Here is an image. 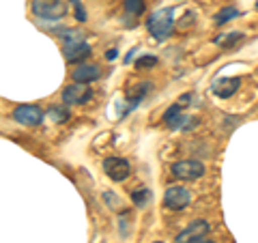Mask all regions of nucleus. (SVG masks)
Instances as JSON below:
<instances>
[{
    "mask_svg": "<svg viewBox=\"0 0 258 243\" xmlns=\"http://www.w3.org/2000/svg\"><path fill=\"white\" fill-rule=\"evenodd\" d=\"M147 28L157 41H164L174 30V11L172 9H159L147 20Z\"/></svg>",
    "mask_w": 258,
    "mask_h": 243,
    "instance_id": "nucleus-1",
    "label": "nucleus"
},
{
    "mask_svg": "<svg viewBox=\"0 0 258 243\" xmlns=\"http://www.w3.org/2000/svg\"><path fill=\"white\" fill-rule=\"evenodd\" d=\"M32 13L41 20H60L67 13L62 0H32Z\"/></svg>",
    "mask_w": 258,
    "mask_h": 243,
    "instance_id": "nucleus-2",
    "label": "nucleus"
},
{
    "mask_svg": "<svg viewBox=\"0 0 258 243\" xmlns=\"http://www.w3.org/2000/svg\"><path fill=\"white\" fill-rule=\"evenodd\" d=\"M205 172H207V168L198 159H183V161H174L172 164V174L181 181H196Z\"/></svg>",
    "mask_w": 258,
    "mask_h": 243,
    "instance_id": "nucleus-3",
    "label": "nucleus"
},
{
    "mask_svg": "<svg viewBox=\"0 0 258 243\" xmlns=\"http://www.w3.org/2000/svg\"><path fill=\"white\" fill-rule=\"evenodd\" d=\"M189 202H191V194L183 185H170L164 192V205L170 211H183L185 207H189Z\"/></svg>",
    "mask_w": 258,
    "mask_h": 243,
    "instance_id": "nucleus-4",
    "label": "nucleus"
},
{
    "mask_svg": "<svg viewBox=\"0 0 258 243\" xmlns=\"http://www.w3.org/2000/svg\"><path fill=\"white\" fill-rule=\"evenodd\" d=\"M93 99V88L86 86V84H71L62 91V101L67 106H82V103H88Z\"/></svg>",
    "mask_w": 258,
    "mask_h": 243,
    "instance_id": "nucleus-5",
    "label": "nucleus"
},
{
    "mask_svg": "<svg viewBox=\"0 0 258 243\" xmlns=\"http://www.w3.org/2000/svg\"><path fill=\"white\" fill-rule=\"evenodd\" d=\"M103 172H106L112 181L120 183L132 174V164L123 157H108V159H103Z\"/></svg>",
    "mask_w": 258,
    "mask_h": 243,
    "instance_id": "nucleus-6",
    "label": "nucleus"
},
{
    "mask_svg": "<svg viewBox=\"0 0 258 243\" xmlns=\"http://www.w3.org/2000/svg\"><path fill=\"white\" fill-rule=\"evenodd\" d=\"M13 118L18 120L20 125L26 127H35L43 123V110L39 106H18L13 112Z\"/></svg>",
    "mask_w": 258,
    "mask_h": 243,
    "instance_id": "nucleus-7",
    "label": "nucleus"
},
{
    "mask_svg": "<svg viewBox=\"0 0 258 243\" xmlns=\"http://www.w3.org/2000/svg\"><path fill=\"white\" fill-rule=\"evenodd\" d=\"M209 230H211V226H209L207 220H196L176 237V243H189L194 239H200V237H205V234H209Z\"/></svg>",
    "mask_w": 258,
    "mask_h": 243,
    "instance_id": "nucleus-8",
    "label": "nucleus"
},
{
    "mask_svg": "<svg viewBox=\"0 0 258 243\" xmlns=\"http://www.w3.org/2000/svg\"><path fill=\"white\" fill-rule=\"evenodd\" d=\"M241 86V78H220L217 82H213L211 91L213 95L222 97V99H228V97H232Z\"/></svg>",
    "mask_w": 258,
    "mask_h": 243,
    "instance_id": "nucleus-9",
    "label": "nucleus"
},
{
    "mask_svg": "<svg viewBox=\"0 0 258 243\" xmlns=\"http://www.w3.org/2000/svg\"><path fill=\"white\" fill-rule=\"evenodd\" d=\"M99 76H101V71L97 65H80L74 74H71L74 82H80V84H91L95 80H99Z\"/></svg>",
    "mask_w": 258,
    "mask_h": 243,
    "instance_id": "nucleus-10",
    "label": "nucleus"
},
{
    "mask_svg": "<svg viewBox=\"0 0 258 243\" xmlns=\"http://www.w3.org/2000/svg\"><path fill=\"white\" fill-rule=\"evenodd\" d=\"M64 58H67V63H80L84 60L86 56H91V45L88 43H71V45H64Z\"/></svg>",
    "mask_w": 258,
    "mask_h": 243,
    "instance_id": "nucleus-11",
    "label": "nucleus"
},
{
    "mask_svg": "<svg viewBox=\"0 0 258 243\" xmlns=\"http://www.w3.org/2000/svg\"><path fill=\"white\" fill-rule=\"evenodd\" d=\"M183 108L179 106V103H174L172 108H168L166 110V114H164V120H166V125L170 127V129H179V127H183V120H187L183 116V112H181Z\"/></svg>",
    "mask_w": 258,
    "mask_h": 243,
    "instance_id": "nucleus-12",
    "label": "nucleus"
},
{
    "mask_svg": "<svg viewBox=\"0 0 258 243\" xmlns=\"http://www.w3.org/2000/svg\"><path fill=\"white\" fill-rule=\"evenodd\" d=\"M241 39H243V32H224V35L215 37V45H220V47H232V45H237Z\"/></svg>",
    "mask_w": 258,
    "mask_h": 243,
    "instance_id": "nucleus-13",
    "label": "nucleus"
},
{
    "mask_svg": "<svg viewBox=\"0 0 258 243\" xmlns=\"http://www.w3.org/2000/svg\"><path fill=\"white\" fill-rule=\"evenodd\" d=\"M132 202L136 207H140V209H144L151 202V190H147V188H138V190H134L132 192Z\"/></svg>",
    "mask_w": 258,
    "mask_h": 243,
    "instance_id": "nucleus-14",
    "label": "nucleus"
},
{
    "mask_svg": "<svg viewBox=\"0 0 258 243\" xmlns=\"http://www.w3.org/2000/svg\"><path fill=\"white\" fill-rule=\"evenodd\" d=\"M239 15V9L237 7H224L222 11H217V15H215V24L217 26H224V24H228L230 20H235Z\"/></svg>",
    "mask_w": 258,
    "mask_h": 243,
    "instance_id": "nucleus-15",
    "label": "nucleus"
},
{
    "mask_svg": "<svg viewBox=\"0 0 258 243\" xmlns=\"http://www.w3.org/2000/svg\"><path fill=\"white\" fill-rule=\"evenodd\" d=\"M62 41L64 45H71V43H82L84 41V32H80V30H64L62 32Z\"/></svg>",
    "mask_w": 258,
    "mask_h": 243,
    "instance_id": "nucleus-16",
    "label": "nucleus"
},
{
    "mask_svg": "<svg viewBox=\"0 0 258 243\" xmlns=\"http://www.w3.org/2000/svg\"><path fill=\"white\" fill-rule=\"evenodd\" d=\"M125 11L129 15H142L144 13V3L142 0H125Z\"/></svg>",
    "mask_w": 258,
    "mask_h": 243,
    "instance_id": "nucleus-17",
    "label": "nucleus"
},
{
    "mask_svg": "<svg viewBox=\"0 0 258 243\" xmlns=\"http://www.w3.org/2000/svg\"><path fill=\"white\" fill-rule=\"evenodd\" d=\"M157 58L155 56H140L138 60H136V67L138 69H149V67H157Z\"/></svg>",
    "mask_w": 258,
    "mask_h": 243,
    "instance_id": "nucleus-18",
    "label": "nucleus"
},
{
    "mask_svg": "<svg viewBox=\"0 0 258 243\" xmlns=\"http://www.w3.org/2000/svg\"><path fill=\"white\" fill-rule=\"evenodd\" d=\"M50 116L56 120V123H64V120L69 118V112H67V110H60L58 106H54V108L50 110Z\"/></svg>",
    "mask_w": 258,
    "mask_h": 243,
    "instance_id": "nucleus-19",
    "label": "nucleus"
},
{
    "mask_svg": "<svg viewBox=\"0 0 258 243\" xmlns=\"http://www.w3.org/2000/svg\"><path fill=\"white\" fill-rule=\"evenodd\" d=\"M76 18L80 20V22H86V11H84V7L78 3V7H76Z\"/></svg>",
    "mask_w": 258,
    "mask_h": 243,
    "instance_id": "nucleus-20",
    "label": "nucleus"
},
{
    "mask_svg": "<svg viewBox=\"0 0 258 243\" xmlns=\"http://www.w3.org/2000/svg\"><path fill=\"white\" fill-rule=\"evenodd\" d=\"M103 198H106V202H108V205H118L116 196H110V194H103Z\"/></svg>",
    "mask_w": 258,
    "mask_h": 243,
    "instance_id": "nucleus-21",
    "label": "nucleus"
},
{
    "mask_svg": "<svg viewBox=\"0 0 258 243\" xmlns=\"http://www.w3.org/2000/svg\"><path fill=\"white\" fill-rule=\"evenodd\" d=\"M116 56H118V52L114 50V47H112V50H108V54H106V58H108V60H114V58H116Z\"/></svg>",
    "mask_w": 258,
    "mask_h": 243,
    "instance_id": "nucleus-22",
    "label": "nucleus"
},
{
    "mask_svg": "<svg viewBox=\"0 0 258 243\" xmlns=\"http://www.w3.org/2000/svg\"><path fill=\"white\" fill-rule=\"evenodd\" d=\"M189 243H215V241H209V239H205V237H200V239H194V241H189Z\"/></svg>",
    "mask_w": 258,
    "mask_h": 243,
    "instance_id": "nucleus-23",
    "label": "nucleus"
},
{
    "mask_svg": "<svg viewBox=\"0 0 258 243\" xmlns=\"http://www.w3.org/2000/svg\"><path fill=\"white\" fill-rule=\"evenodd\" d=\"M71 3H78V0H71Z\"/></svg>",
    "mask_w": 258,
    "mask_h": 243,
    "instance_id": "nucleus-24",
    "label": "nucleus"
},
{
    "mask_svg": "<svg viewBox=\"0 0 258 243\" xmlns=\"http://www.w3.org/2000/svg\"><path fill=\"white\" fill-rule=\"evenodd\" d=\"M256 9H258V3H256Z\"/></svg>",
    "mask_w": 258,
    "mask_h": 243,
    "instance_id": "nucleus-25",
    "label": "nucleus"
},
{
    "mask_svg": "<svg viewBox=\"0 0 258 243\" xmlns=\"http://www.w3.org/2000/svg\"><path fill=\"white\" fill-rule=\"evenodd\" d=\"M155 243H161V241H155Z\"/></svg>",
    "mask_w": 258,
    "mask_h": 243,
    "instance_id": "nucleus-26",
    "label": "nucleus"
}]
</instances>
